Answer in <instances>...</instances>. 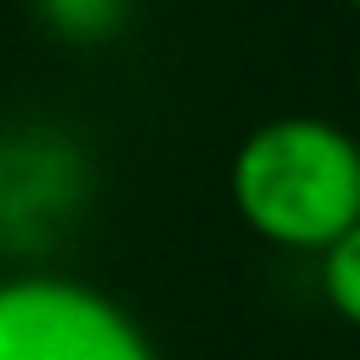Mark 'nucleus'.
<instances>
[{"mask_svg": "<svg viewBox=\"0 0 360 360\" xmlns=\"http://www.w3.org/2000/svg\"><path fill=\"white\" fill-rule=\"evenodd\" d=\"M228 180L244 223L276 244L328 249L360 223V143L323 117L259 122Z\"/></svg>", "mask_w": 360, "mask_h": 360, "instance_id": "nucleus-1", "label": "nucleus"}, {"mask_svg": "<svg viewBox=\"0 0 360 360\" xmlns=\"http://www.w3.org/2000/svg\"><path fill=\"white\" fill-rule=\"evenodd\" d=\"M0 360H159L148 334L96 286L64 276L0 281Z\"/></svg>", "mask_w": 360, "mask_h": 360, "instance_id": "nucleus-2", "label": "nucleus"}, {"mask_svg": "<svg viewBox=\"0 0 360 360\" xmlns=\"http://www.w3.org/2000/svg\"><path fill=\"white\" fill-rule=\"evenodd\" d=\"M323 292L339 318L360 323V223L323 249Z\"/></svg>", "mask_w": 360, "mask_h": 360, "instance_id": "nucleus-3", "label": "nucleus"}, {"mask_svg": "<svg viewBox=\"0 0 360 360\" xmlns=\"http://www.w3.org/2000/svg\"><path fill=\"white\" fill-rule=\"evenodd\" d=\"M43 11L58 32L79 37V43H96V37H106L122 22V0H43Z\"/></svg>", "mask_w": 360, "mask_h": 360, "instance_id": "nucleus-4", "label": "nucleus"}, {"mask_svg": "<svg viewBox=\"0 0 360 360\" xmlns=\"http://www.w3.org/2000/svg\"><path fill=\"white\" fill-rule=\"evenodd\" d=\"M349 6H355V11H360V0H349Z\"/></svg>", "mask_w": 360, "mask_h": 360, "instance_id": "nucleus-5", "label": "nucleus"}]
</instances>
